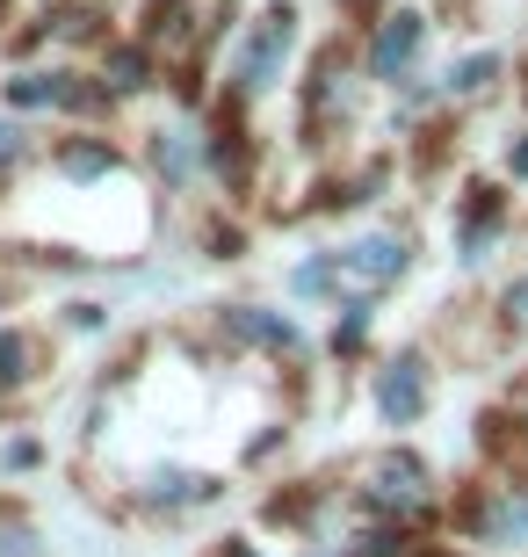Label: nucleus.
<instances>
[{
  "instance_id": "f257e3e1",
  "label": "nucleus",
  "mask_w": 528,
  "mask_h": 557,
  "mask_svg": "<svg viewBox=\"0 0 528 557\" xmlns=\"http://www.w3.org/2000/svg\"><path fill=\"white\" fill-rule=\"evenodd\" d=\"M290 51H297V8L290 0H268L261 15L246 22V37L232 44V102H261V95H275L290 73Z\"/></svg>"
},
{
  "instance_id": "f03ea898",
  "label": "nucleus",
  "mask_w": 528,
  "mask_h": 557,
  "mask_svg": "<svg viewBox=\"0 0 528 557\" xmlns=\"http://www.w3.org/2000/svg\"><path fill=\"white\" fill-rule=\"evenodd\" d=\"M0 102L15 109V116H102L116 109V95L102 87V73H81V65H22L0 81Z\"/></svg>"
},
{
  "instance_id": "7ed1b4c3",
  "label": "nucleus",
  "mask_w": 528,
  "mask_h": 557,
  "mask_svg": "<svg viewBox=\"0 0 528 557\" xmlns=\"http://www.w3.org/2000/svg\"><path fill=\"white\" fill-rule=\"evenodd\" d=\"M427 493H434V471H427V456H413V449H377L363 463L369 515H391V521L427 515Z\"/></svg>"
},
{
  "instance_id": "20e7f679",
  "label": "nucleus",
  "mask_w": 528,
  "mask_h": 557,
  "mask_svg": "<svg viewBox=\"0 0 528 557\" xmlns=\"http://www.w3.org/2000/svg\"><path fill=\"white\" fill-rule=\"evenodd\" d=\"M413 269V247H406V232H355L341 253H333V275H341L347 297H384L398 275Z\"/></svg>"
},
{
  "instance_id": "39448f33",
  "label": "nucleus",
  "mask_w": 528,
  "mask_h": 557,
  "mask_svg": "<svg viewBox=\"0 0 528 557\" xmlns=\"http://www.w3.org/2000/svg\"><path fill=\"white\" fill-rule=\"evenodd\" d=\"M145 152H152V174H160L167 188H196L210 174V138H204V124H188V116L182 124H160Z\"/></svg>"
},
{
  "instance_id": "423d86ee",
  "label": "nucleus",
  "mask_w": 528,
  "mask_h": 557,
  "mask_svg": "<svg viewBox=\"0 0 528 557\" xmlns=\"http://www.w3.org/2000/svg\"><path fill=\"white\" fill-rule=\"evenodd\" d=\"M427 392H434V384H427V362L420 355H391L384 370H377V413L391 420V428H413V420L427 413Z\"/></svg>"
},
{
  "instance_id": "0eeeda50",
  "label": "nucleus",
  "mask_w": 528,
  "mask_h": 557,
  "mask_svg": "<svg viewBox=\"0 0 528 557\" xmlns=\"http://www.w3.org/2000/svg\"><path fill=\"white\" fill-rule=\"evenodd\" d=\"M116 166H123V152L102 138V131H65V138H51V174H59V182H73V188L109 182Z\"/></svg>"
},
{
  "instance_id": "6e6552de",
  "label": "nucleus",
  "mask_w": 528,
  "mask_h": 557,
  "mask_svg": "<svg viewBox=\"0 0 528 557\" xmlns=\"http://www.w3.org/2000/svg\"><path fill=\"white\" fill-rule=\"evenodd\" d=\"M420 44H427V22L420 15H384V22H377V37H369V81L398 87Z\"/></svg>"
},
{
  "instance_id": "1a4fd4ad",
  "label": "nucleus",
  "mask_w": 528,
  "mask_h": 557,
  "mask_svg": "<svg viewBox=\"0 0 528 557\" xmlns=\"http://www.w3.org/2000/svg\"><path fill=\"white\" fill-rule=\"evenodd\" d=\"M44 376V341L29 326H0V398L29 392Z\"/></svg>"
},
{
  "instance_id": "9d476101",
  "label": "nucleus",
  "mask_w": 528,
  "mask_h": 557,
  "mask_svg": "<svg viewBox=\"0 0 528 557\" xmlns=\"http://www.w3.org/2000/svg\"><path fill=\"white\" fill-rule=\"evenodd\" d=\"M102 87L116 95V102H131V95H145L152 87V44H109L102 51Z\"/></svg>"
},
{
  "instance_id": "9b49d317",
  "label": "nucleus",
  "mask_w": 528,
  "mask_h": 557,
  "mask_svg": "<svg viewBox=\"0 0 528 557\" xmlns=\"http://www.w3.org/2000/svg\"><path fill=\"white\" fill-rule=\"evenodd\" d=\"M470 529L486 543H528V493H492L470 507Z\"/></svg>"
},
{
  "instance_id": "f8f14e48",
  "label": "nucleus",
  "mask_w": 528,
  "mask_h": 557,
  "mask_svg": "<svg viewBox=\"0 0 528 557\" xmlns=\"http://www.w3.org/2000/svg\"><path fill=\"white\" fill-rule=\"evenodd\" d=\"M138 493H145V507H204V499H218V478L210 471H174V463H167V471L145 478Z\"/></svg>"
},
{
  "instance_id": "ddd939ff",
  "label": "nucleus",
  "mask_w": 528,
  "mask_h": 557,
  "mask_svg": "<svg viewBox=\"0 0 528 557\" xmlns=\"http://www.w3.org/2000/svg\"><path fill=\"white\" fill-rule=\"evenodd\" d=\"M0 557H51L37 536V521L22 515V507H0Z\"/></svg>"
},
{
  "instance_id": "4468645a",
  "label": "nucleus",
  "mask_w": 528,
  "mask_h": 557,
  "mask_svg": "<svg viewBox=\"0 0 528 557\" xmlns=\"http://www.w3.org/2000/svg\"><path fill=\"white\" fill-rule=\"evenodd\" d=\"M37 160V138H29V124H15V116H0V182L15 174V166Z\"/></svg>"
},
{
  "instance_id": "2eb2a0df",
  "label": "nucleus",
  "mask_w": 528,
  "mask_h": 557,
  "mask_svg": "<svg viewBox=\"0 0 528 557\" xmlns=\"http://www.w3.org/2000/svg\"><path fill=\"white\" fill-rule=\"evenodd\" d=\"M492 73H500V59H478V51H470V59L456 65V73H449V95H486Z\"/></svg>"
},
{
  "instance_id": "dca6fc26",
  "label": "nucleus",
  "mask_w": 528,
  "mask_h": 557,
  "mask_svg": "<svg viewBox=\"0 0 528 557\" xmlns=\"http://www.w3.org/2000/svg\"><path fill=\"white\" fill-rule=\"evenodd\" d=\"M37 456H44V442H37V434H15V442L0 449V471H29Z\"/></svg>"
},
{
  "instance_id": "f3484780",
  "label": "nucleus",
  "mask_w": 528,
  "mask_h": 557,
  "mask_svg": "<svg viewBox=\"0 0 528 557\" xmlns=\"http://www.w3.org/2000/svg\"><path fill=\"white\" fill-rule=\"evenodd\" d=\"M500 311H507V326H514V333H528V275L507 289V305H500Z\"/></svg>"
},
{
  "instance_id": "a211bd4d",
  "label": "nucleus",
  "mask_w": 528,
  "mask_h": 557,
  "mask_svg": "<svg viewBox=\"0 0 528 557\" xmlns=\"http://www.w3.org/2000/svg\"><path fill=\"white\" fill-rule=\"evenodd\" d=\"M514 174H528V138H521V145H514Z\"/></svg>"
},
{
  "instance_id": "6ab92c4d",
  "label": "nucleus",
  "mask_w": 528,
  "mask_h": 557,
  "mask_svg": "<svg viewBox=\"0 0 528 557\" xmlns=\"http://www.w3.org/2000/svg\"><path fill=\"white\" fill-rule=\"evenodd\" d=\"M341 8H369V0H341Z\"/></svg>"
}]
</instances>
